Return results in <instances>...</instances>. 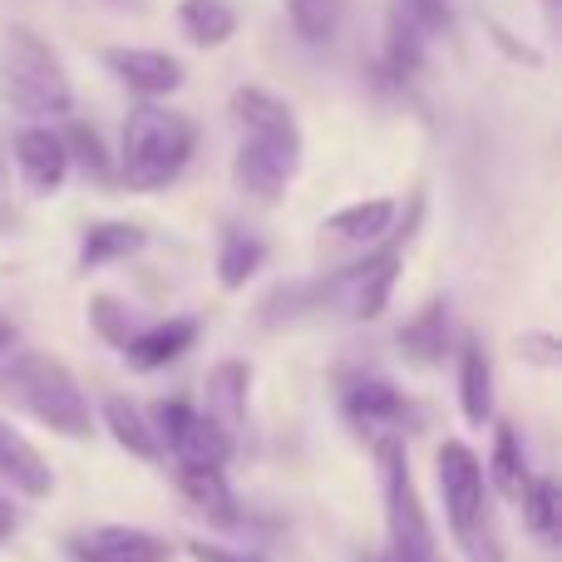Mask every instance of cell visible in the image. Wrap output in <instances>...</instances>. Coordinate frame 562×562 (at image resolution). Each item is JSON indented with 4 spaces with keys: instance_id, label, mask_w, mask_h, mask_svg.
Instances as JSON below:
<instances>
[{
    "instance_id": "obj_28",
    "label": "cell",
    "mask_w": 562,
    "mask_h": 562,
    "mask_svg": "<svg viewBox=\"0 0 562 562\" xmlns=\"http://www.w3.org/2000/svg\"><path fill=\"white\" fill-rule=\"evenodd\" d=\"M89 316H94L99 336H104L109 346H119V350H124V346H128V336H134V330H138V321L128 316L124 306H114V301H109V296H99L94 306H89Z\"/></svg>"
},
{
    "instance_id": "obj_27",
    "label": "cell",
    "mask_w": 562,
    "mask_h": 562,
    "mask_svg": "<svg viewBox=\"0 0 562 562\" xmlns=\"http://www.w3.org/2000/svg\"><path fill=\"white\" fill-rule=\"evenodd\" d=\"M395 10H400V15H405L425 40L449 35V25H454V15H449V0H395Z\"/></svg>"
},
{
    "instance_id": "obj_22",
    "label": "cell",
    "mask_w": 562,
    "mask_h": 562,
    "mask_svg": "<svg viewBox=\"0 0 562 562\" xmlns=\"http://www.w3.org/2000/svg\"><path fill=\"white\" fill-rule=\"evenodd\" d=\"M104 425H109V435H114L134 459H148V464L158 459V435L148 429V419L138 415V405H128L124 395H109L104 400Z\"/></svg>"
},
{
    "instance_id": "obj_32",
    "label": "cell",
    "mask_w": 562,
    "mask_h": 562,
    "mask_svg": "<svg viewBox=\"0 0 562 562\" xmlns=\"http://www.w3.org/2000/svg\"><path fill=\"white\" fill-rule=\"evenodd\" d=\"M10 336H15V330H10V326H5V321H0V350H5V346H10Z\"/></svg>"
},
{
    "instance_id": "obj_30",
    "label": "cell",
    "mask_w": 562,
    "mask_h": 562,
    "mask_svg": "<svg viewBox=\"0 0 562 562\" xmlns=\"http://www.w3.org/2000/svg\"><path fill=\"white\" fill-rule=\"evenodd\" d=\"M518 350H524V356H533V360H553V340H524V346H518Z\"/></svg>"
},
{
    "instance_id": "obj_6",
    "label": "cell",
    "mask_w": 562,
    "mask_h": 562,
    "mask_svg": "<svg viewBox=\"0 0 562 562\" xmlns=\"http://www.w3.org/2000/svg\"><path fill=\"white\" fill-rule=\"evenodd\" d=\"M375 469H380V494H385V524H390V562H439L435 533H429L425 504L415 494V474L400 435L375 439Z\"/></svg>"
},
{
    "instance_id": "obj_20",
    "label": "cell",
    "mask_w": 562,
    "mask_h": 562,
    "mask_svg": "<svg viewBox=\"0 0 562 562\" xmlns=\"http://www.w3.org/2000/svg\"><path fill=\"white\" fill-rule=\"evenodd\" d=\"M262 257H267L262 237L243 233V227H227L223 247H217V277H223V286H233V291L247 286V281L262 272Z\"/></svg>"
},
{
    "instance_id": "obj_10",
    "label": "cell",
    "mask_w": 562,
    "mask_h": 562,
    "mask_svg": "<svg viewBox=\"0 0 562 562\" xmlns=\"http://www.w3.org/2000/svg\"><path fill=\"white\" fill-rule=\"evenodd\" d=\"M15 164H20V178L35 198H49L59 193L69 173V154H65V138L55 128H20L15 134Z\"/></svg>"
},
{
    "instance_id": "obj_9",
    "label": "cell",
    "mask_w": 562,
    "mask_h": 562,
    "mask_svg": "<svg viewBox=\"0 0 562 562\" xmlns=\"http://www.w3.org/2000/svg\"><path fill=\"white\" fill-rule=\"evenodd\" d=\"M104 65L144 99H164V94H173V89L183 85V65H178L173 55H164V49L114 45V49H104Z\"/></svg>"
},
{
    "instance_id": "obj_26",
    "label": "cell",
    "mask_w": 562,
    "mask_h": 562,
    "mask_svg": "<svg viewBox=\"0 0 562 562\" xmlns=\"http://www.w3.org/2000/svg\"><path fill=\"white\" fill-rule=\"evenodd\" d=\"M59 138H65V154L75 158L79 168H89V178L109 183V158H104V148H99V134H94V128L69 124V134H59Z\"/></svg>"
},
{
    "instance_id": "obj_4",
    "label": "cell",
    "mask_w": 562,
    "mask_h": 562,
    "mask_svg": "<svg viewBox=\"0 0 562 562\" xmlns=\"http://www.w3.org/2000/svg\"><path fill=\"white\" fill-rule=\"evenodd\" d=\"M193 148H198L193 119L158 104L134 109L124 124V183L134 193H158L188 168Z\"/></svg>"
},
{
    "instance_id": "obj_11",
    "label": "cell",
    "mask_w": 562,
    "mask_h": 562,
    "mask_svg": "<svg viewBox=\"0 0 562 562\" xmlns=\"http://www.w3.org/2000/svg\"><path fill=\"white\" fill-rule=\"evenodd\" d=\"M173 548L164 538L144 533V528H94L89 538L75 543V558L79 562H168Z\"/></svg>"
},
{
    "instance_id": "obj_12",
    "label": "cell",
    "mask_w": 562,
    "mask_h": 562,
    "mask_svg": "<svg viewBox=\"0 0 562 562\" xmlns=\"http://www.w3.org/2000/svg\"><path fill=\"white\" fill-rule=\"evenodd\" d=\"M247 375H252V370H247L243 360H217V366L207 370V409L203 415L213 419L233 445L247 425Z\"/></svg>"
},
{
    "instance_id": "obj_23",
    "label": "cell",
    "mask_w": 562,
    "mask_h": 562,
    "mask_svg": "<svg viewBox=\"0 0 562 562\" xmlns=\"http://www.w3.org/2000/svg\"><path fill=\"white\" fill-rule=\"evenodd\" d=\"M518 498H524V514H528V524H533V533L543 538L548 548H558V538H562V514H558L562 494H558V484L553 479H528Z\"/></svg>"
},
{
    "instance_id": "obj_3",
    "label": "cell",
    "mask_w": 562,
    "mask_h": 562,
    "mask_svg": "<svg viewBox=\"0 0 562 562\" xmlns=\"http://www.w3.org/2000/svg\"><path fill=\"white\" fill-rule=\"evenodd\" d=\"M0 94L25 119H59L75 104L59 55L25 25H10L0 35Z\"/></svg>"
},
{
    "instance_id": "obj_2",
    "label": "cell",
    "mask_w": 562,
    "mask_h": 562,
    "mask_svg": "<svg viewBox=\"0 0 562 562\" xmlns=\"http://www.w3.org/2000/svg\"><path fill=\"white\" fill-rule=\"evenodd\" d=\"M0 395L65 439H89V429H94L85 390L75 385L65 360L45 356V350H20V356H10L5 366H0Z\"/></svg>"
},
{
    "instance_id": "obj_19",
    "label": "cell",
    "mask_w": 562,
    "mask_h": 562,
    "mask_svg": "<svg viewBox=\"0 0 562 562\" xmlns=\"http://www.w3.org/2000/svg\"><path fill=\"white\" fill-rule=\"evenodd\" d=\"M178 25H183V35L193 40V45L213 49V45H223V40H233L237 15L227 0H183V5H178Z\"/></svg>"
},
{
    "instance_id": "obj_1",
    "label": "cell",
    "mask_w": 562,
    "mask_h": 562,
    "mask_svg": "<svg viewBox=\"0 0 562 562\" xmlns=\"http://www.w3.org/2000/svg\"><path fill=\"white\" fill-rule=\"evenodd\" d=\"M233 119L243 128V144H237V158H233L237 188L262 198V203H277L301 168L296 114L277 94H267V89H237Z\"/></svg>"
},
{
    "instance_id": "obj_17",
    "label": "cell",
    "mask_w": 562,
    "mask_h": 562,
    "mask_svg": "<svg viewBox=\"0 0 562 562\" xmlns=\"http://www.w3.org/2000/svg\"><path fill=\"white\" fill-rule=\"evenodd\" d=\"M449 350V306L445 301H429L415 321L400 326V356L415 360V366H439Z\"/></svg>"
},
{
    "instance_id": "obj_29",
    "label": "cell",
    "mask_w": 562,
    "mask_h": 562,
    "mask_svg": "<svg viewBox=\"0 0 562 562\" xmlns=\"http://www.w3.org/2000/svg\"><path fill=\"white\" fill-rule=\"evenodd\" d=\"M188 553H193V562H262V558H247V553H227V548L203 543V538H198V543L188 548Z\"/></svg>"
},
{
    "instance_id": "obj_15",
    "label": "cell",
    "mask_w": 562,
    "mask_h": 562,
    "mask_svg": "<svg viewBox=\"0 0 562 562\" xmlns=\"http://www.w3.org/2000/svg\"><path fill=\"white\" fill-rule=\"evenodd\" d=\"M198 340V316H173V321H158V326H138L128 336V360L144 370H158L168 360H178L188 346Z\"/></svg>"
},
{
    "instance_id": "obj_24",
    "label": "cell",
    "mask_w": 562,
    "mask_h": 562,
    "mask_svg": "<svg viewBox=\"0 0 562 562\" xmlns=\"http://www.w3.org/2000/svg\"><path fill=\"white\" fill-rule=\"evenodd\" d=\"M286 10H291V25H296L301 40H311V45H326V40L340 30L346 0H286Z\"/></svg>"
},
{
    "instance_id": "obj_7",
    "label": "cell",
    "mask_w": 562,
    "mask_h": 562,
    "mask_svg": "<svg viewBox=\"0 0 562 562\" xmlns=\"http://www.w3.org/2000/svg\"><path fill=\"white\" fill-rule=\"evenodd\" d=\"M154 415H158V435H164V445L173 449L178 464H227L233 439H227L207 415L188 409L183 400H164Z\"/></svg>"
},
{
    "instance_id": "obj_21",
    "label": "cell",
    "mask_w": 562,
    "mask_h": 562,
    "mask_svg": "<svg viewBox=\"0 0 562 562\" xmlns=\"http://www.w3.org/2000/svg\"><path fill=\"white\" fill-rule=\"evenodd\" d=\"M144 243H148V233L138 223H99V227H89L85 247H79V262L109 267V262H119V257H134Z\"/></svg>"
},
{
    "instance_id": "obj_14",
    "label": "cell",
    "mask_w": 562,
    "mask_h": 562,
    "mask_svg": "<svg viewBox=\"0 0 562 562\" xmlns=\"http://www.w3.org/2000/svg\"><path fill=\"white\" fill-rule=\"evenodd\" d=\"M405 395H400L395 385H385V380L366 375L360 385L346 390V415L356 429H366L370 439H380V429H395L400 419H405Z\"/></svg>"
},
{
    "instance_id": "obj_31",
    "label": "cell",
    "mask_w": 562,
    "mask_h": 562,
    "mask_svg": "<svg viewBox=\"0 0 562 562\" xmlns=\"http://www.w3.org/2000/svg\"><path fill=\"white\" fill-rule=\"evenodd\" d=\"M15 533V508H10V498H0V543Z\"/></svg>"
},
{
    "instance_id": "obj_16",
    "label": "cell",
    "mask_w": 562,
    "mask_h": 562,
    "mask_svg": "<svg viewBox=\"0 0 562 562\" xmlns=\"http://www.w3.org/2000/svg\"><path fill=\"white\" fill-rule=\"evenodd\" d=\"M178 484H183L188 504L198 514H207L213 524H233L237 518V498L223 479V464H178Z\"/></svg>"
},
{
    "instance_id": "obj_13",
    "label": "cell",
    "mask_w": 562,
    "mask_h": 562,
    "mask_svg": "<svg viewBox=\"0 0 562 562\" xmlns=\"http://www.w3.org/2000/svg\"><path fill=\"white\" fill-rule=\"evenodd\" d=\"M0 479L25 498H49V488H55L49 464L35 454V445H30L20 429L5 425V419H0Z\"/></svg>"
},
{
    "instance_id": "obj_25",
    "label": "cell",
    "mask_w": 562,
    "mask_h": 562,
    "mask_svg": "<svg viewBox=\"0 0 562 562\" xmlns=\"http://www.w3.org/2000/svg\"><path fill=\"white\" fill-rule=\"evenodd\" d=\"M488 469H494V484L504 488L508 498L524 494L528 484V469H524V449H518V435L508 425L494 429V459H488Z\"/></svg>"
},
{
    "instance_id": "obj_5",
    "label": "cell",
    "mask_w": 562,
    "mask_h": 562,
    "mask_svg": "<svg viewBox=\"0 0 562 562\" xmlns=\"http://www.w3.org/2000/svg\"><path fill=\"white\" fill-rule=\"evenodd\" d=\"M435 469H439V494H445L459 553L469 562H508L504 543H498V533H494L488 498H484V464H479V454L464 439H445Z\"/></svg>"
},
{
    "instance_id": "obj_18",
    "label": "cell",
    "mask_w": 562,
    "mask_h": 562,
    "mask_svg": "<svg viewBox=\"0 0 562 562\" xmlns=\"http://www.w3.org/2000/svg\"><path fill=\"white\" fill-rule=\"evenodd\" d=\"M459 400H464V419H469V425L494 419V366H488L479 336H469L464 340V356H459Z\"/></svg>"
},
{
    "instance_id": "obj_8",
    "label": "cell",
    "mask_w": 562,
    "mask_h": 562,
    "mask_svg": "<svg viewBox=\"0 0 562 562\" xmlns=\"http://www.w3.org/2000/svg\"><path fill=\"white\" fill-rule=\"evenodd\" d=\"M395 213L400 207L390 203V198H370V203L340 207V213H330L326 227H321V247H336V252H366V247H375L380 237L395 227Z\"/></svg>"
}]
</instances>
